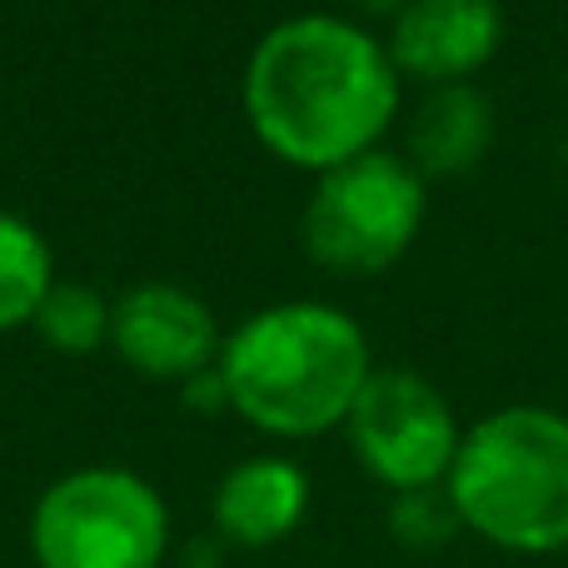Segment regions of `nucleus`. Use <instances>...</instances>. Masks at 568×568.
<instances>
[{"label":"nucleus","instance_id":"1","mask_svg":"<svg viewBox=\"0 0 568 568\" xmlns=\"http://www.w3.org/2000/svg\"><path fill=\"white\" fill-rule=\"evenodd\" d=\"M399 95L404 75L389 45L329 10L270 26L245 60V115L255 135L314 175L379 150Z\"/></svg>","mask_w":568,"mask_h":568},{"label":"nucleus","instance_id":"2","mask_svg":"<svg viewBox=\"0 0 568 568\" xmlns=\"http://www.w3.org/2000/svg\"><path fill=\"white\" fill-rule=\"evenodd\" d=\"M215 369L240 419L275 439H314L349 419L374 359L354 314L324 300H284L225 334Z\"/></svg>","mask_w":568,"mask_h":568},{"label":"nucleus","instance_id":"3","mask_svg":"<svg viewBox=\"0 0 568 568\" xmlns=\"http://www.w3.org/2000/svg\"><path fill=\"white\" fill-rule=\"evenodd\" d=\"M464 534L499 554L554 559L568 549V414L549 404H504L464 424L444 479Z\"/></svg>","mask_w":568,"mask_h":568},{"label":"nucleus","instance_id":"4","mask_svg":"<svg viewBox=\"0 0 568 568\" xmlns=\"http://www.w3.org/2000/svg\"><path fill=\"white\" fill-rule=\"evenodd\" d=\"M429 215V180L399 150H364L324 170L310 190L300 235L314 265L334 275H379L399 265Z\"/></svg>","mask_w":568,"mask_h":568},{"label":"nucleus","instance_id":"5","mask_svg":"<svg viewBox=\"0 0 568 568\" xmlns=\"http://www.w3.org/2000/svg\"><path fill=\"white\" fill-rule=\"evenodd\" d=\"M165 549V499L120 464L60 474L30 514V554L40 568H160Z\"/></svg>","mask_w":568,"mask_h":568},{"label":"nucleus","instance_id":"6","mask_svg":"<svg viewBox=\"0 0 568 568\" xmlns=\"http://www.w3.org/2000/svg\"><path fill=\"white\" fill-rule=\"evenodd\" d=\"M344 434L359 469L389 494L439 489L464 444L454 404L414 369H374L344 419Z\"/></svg>","mask_w":568,"mask_h":568},{"label":"nucleus","instance_id":"7","mask_svg":"<svg viewBox=\"0 0 568 568\" xmlns=\"http://www.w3.org/2000/svg\"><path fill=\"white\" fill-rule=\"evenodd\" d=\"M110 339H115L120 359L155 379H190V374L210 369L225 344L200 294L160 280L120 294L115 314H110Z\"/></svg>","mask_w":568,"mask_h":568},{"label":"nucleus","instance_id":"8","mask_svg":"<svg viewBox=\"0 0 568 568\" xmlns=\"http://www.w3.org/2000/svg\"><path fill=\"white\" fill-rule=\"evenodd\" d=\"M389 55L399 75L424 85H469L504 45L499 0H409L389 20Z\"/></svg>","mask_w":568,"mask_h":568},{"label":"nucleus","instance_id":"9","mask_svg":"<svg viewBox=\"0 0 568 568\" xmlns=\"http://www.w3.org/2000/svg\"><path fill=\"white\" fill-rule=\"evenodd\" d=\"M310 514V474L284 454L240 459L215 489V539L235 549L284 544Z\"/></svg>","mask_w":568,"mask_h":568},{"label":"nucleus","instance_id":"10","mask_svg":"<svg viewBox=\"0 0 568 568\" xmlns=\"http://www.w3.org/2000/svg\"><path fill=\"white\" fill-rule=\"evenodd\" d=\"M494 145V105L479 85H429L414 105L404 155L424 180L469 175Z\"/></svg>","mask_w":568,"mask_h":568},{"label":"nucleus","instance_id":"11","mask_svg":"<svg viewBox=\"0 0 568 568\" xmlns=\"http://www.w3.org/2000/svg\"><path fill=\"white\" fill-rule=\"evenodd\" d=\"M55 284L50 275V245L26 215L0 210V329L30 324Z\"/></svg>","mask_w":568,"mask_h":568},{"label":"nucleus","instance_id":"12","mask_svg":"<svg viewBox=\"0 0 568 568\" xmlns=\"http://www.w3.org/2000/svg\"><path fill=\"white\" fill-rule=\"evenodd\" d=\"M110 314H115V304H110L100 290L55 280L45 290V300H40V310H36V320L30 324L40 329V339H45L50 349L90 354V349H100V344L110 339Z\"/></svg>","mask_w":568,"mask_h":568},{"label":"nucleus","instance_id":"13","mask_svg":"<svg viewBox=\"0 0 568 568\" xmlns=\"http://www.w3.org/2000/svg\"><path fill=\"white\" fill-rule=\"evenodd\" d=\"M389 534L394 544H404V549L414 554H434L444 549V544H454L464 534L459 514H454V499L439 489H409V494H394L389 504Z\"/></svg>","mask_w":568,"mask_h":568},{"label":"nucleus","instance_id":"14","mask_svg":"<svg viewBox=\"0 0 568 568\" xmlns=\"http://www.w3.org/2000/svg\"><path fill=\"white\" fill-rule=\"evenodd\" d=\"M344 6H354V10H364V16H399L404 6H409V0H344Z\"/></svg>","mask_w":568,"mask_h":568}]
</instances>
